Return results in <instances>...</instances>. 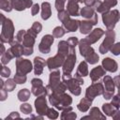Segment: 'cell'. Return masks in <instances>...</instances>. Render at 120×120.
Here are the masks:
<instances>
[{
    "label": "cell",
    "mask_w": 120,
    "mask_h": 120,
    "mask_svg": "<svg viewBox=\"0 0 120 120\" xmlns=\"http://www.w3.org/2000/svg\"><path fill=\"white\" fill-rule=\"evenodd\" d=\"M110 51L113 55H119L120 54V42H117L115 44L113 43L112 46L111 47Z\"/></svg>",
    "instance_id": "46"
},
{
    "label": "cell",
    "mask_w": 120,
    "mask_h": 120,
    "mask_svg": "<svg viewBox=\"0 0 120 120\" xmlns=\"http://www.w3.org/2000/svg\"><path fill=\"white\" fill-rule=\"evenodd\" d=\"M5 52H5V46H4L3 43H2V44H1V52H0V53H1V55H2V54L5 53Z\"/></svg>",
    "instance_id": "58"
},
{
    "label": "cell",
    "mask_w": 120,
    "mask_h": 120,
    "mask_svg": "<svg viewBox=\"0 0 120 120\" xmlns=\"http://www.w3.org/2000/svg\"><path fill=\"white\" fill-rule=\"evenodd\" d=\"M118 94L120 95V88H118Z\"/></svg>",
    "instance_id": "59"
},
{
    "label": "cell",
    "mask_w": 120,
    "mask_h": 120,
    "mask_svg": "<svg viewBox=\"0 0 120 120\" xmlns=\"http://www.w3.org/2000/svg\"><path fill=\"white\" fill-rule=\"evenodd\" d=\"M103 82L105 85V90L103 93V98L105 99H111L113 97L114 94V82H113V79L111 76H104L103 78Z\"/></svg>",
    "instance_id": "10"
},
{
    "label": "cell",
    "mask_w": 120,
    "mask_h": 120,
    "mask_svg": "<svg viewBox=\"0 0 120 120\" xmlns=\"http://www.w3.org/2000/svg\"><path fill=\"white\" fill-rule=\"evenodd\" d=\"M104 87L101 82H94L90 86L86 88L85 91V97L91 100H93L97 96L103 95L104 93Z\"/></svg>",
    "instance_id": "7"
},
{
    "label": "cell",
    "mask_w": 120,
    "mask_h": 120,
    "mask_svg": "<svg viewBox=\"0 0 120 120\" xmlns=\"http://www.w3.org/2000/svg\"><path fill=\"white\" fill-rule=\"evenodd\" d=\"M20 110L22 112L25 113V114H29L32 112V107L30 104L28 103H22L21 106H20Z\"/></svg>",
    "instance_id": "45"
},
{
    "label": "cell",
    "mask_w": 120,
    "mask_h": 120,
    "mask_svg": "<svg viewBox=\"0 0 120 120\" xmlns=\"http://www.w3.org/2000/svg\"><path fill=\"white\" fill-rule=\"evenodd\" d=\"M102 67L105 70H107L109 72H115L117 70L118 65L113 59L107 57V58H104L102 60Z\"/></svg>",
    "instance_id": "21"
},
{
    "label": "cell",
    "mask_w": 120,
    "mask_h": 120,
    "mask_svg": "<svg viewBox=\"0 0 120 120\" xmlns=\"http://www.w3.org/2000/svg\"><path fill=\"white\" fill-rule=\"evenodd\" d=\"M13 57H14V55H13V53L11 52L10 49H8V50L6 51V52L1 55V63H2L3 65H7Z\"/></svg>",
    "instance_id": "35"
},
{
    "label": "cell",
    "mask_w": 120,
    "mask_h": 120,
    "mask_svg": "<svg viewBox=\"0 0 120 120\" xmlns=\"http://www.w3.org/2000/svg\"><path fill=\"white\" fill-rule=\"evenodd\" d=\"M67 41L70 47H74V48L79 44V39L76 37H70Z\"/></svg>",
    "instance_id": "50"
},
{
    "label": "cell",
    "mask_w": 120,
    "mask_h": 120,
    "mask_svg": "<svg viewBox=\"0 0 120 120\" xmlns=\"http://www.w3.org/2000/svg\"><path fill=\"white\" fill-rule=\"evenodd\" d=\"M72 103V98L66 94V93H63L61 94L60 96V98H59V101H58V104L55 106V108L57 110H60V111H63L67 108H68Z\"/></svg>",
    "instance_id": "15"
},
{
    "label": "cell",
    "mask_w": 120,
    "mask_h": 120,
    "mask_svg": "<svg viewBox=\"0 0 120 120\" xmlns=\"http://www.w3.org/2000/svg\"><path fill=\"white\" fill-rule=\"evenodd\" d=\"M31 84H32V86L33 85H39V84H43V82H42V80H40L38 78H34L31 81Z\"/></svg>",
    "instance_id": "54"
},
{
    "label": "cell",
    "mask_w": 120,
    "mask_h": 120,
    "mask_svg": "<svg viewBox=\"0 0 120 120\" xmlns=\"http://www.w3.org/2000/svg\"><path fill=\"white\" fill-rule=\"evenodd\" d=\"M118 109L115 108L112 103H104L102 105V111L107 116H112V114L117 111Z\"/></svg>",
    "instance_id": "31"
},
{
    "label": "cell",
    "mask_w": 120,
    "mask_h": 120,
    "mask_svg": "<svg viewBox=\"0 0 120 120\" xmlns=\"http://www.w3.org/2000/svg\"><path fill=\"white\" fill-rule=\"evenodd\" d=\"M114 39H115L114 31L113 30H107L105 32V38L99 46V52L102 54H105L106 52H108L110 51L111 47L112 46V44L114 43Z\"/></svg>",
    "instance_id": "4"
},
{
    "label": "cell",
    "mask_w": 120,
    "mask_h": 120,
    "mask_svg": "<svg viewBox=\"0 0 120 120\" xmlns=\"http://www.w3.org/2000/svg\"><path fill=\"white\" fill-rule=\"evenodd\" d=\"M62 23H63V27L65 28L66 32H75L79 28L80 21L79 20H73V19L68 18V20H66Z\"/></svg>",
    "instance_id": "18"
},
{
    "label": "cell",
    "mask_w": 120,
    "mask_h": 120,
    "mask_svg": "<svg viewBox=\"0 0 120 120\" xmlns=\"http://www.w3.org/2000/svg\"><path fill=\"white\" fill-rule=\"evenodd\" d=\"M13 79H14V81L16 82V83H18V84H22V83H25V82H26V80H27V77H26L25 74H22V73L16 72Z\"/></svg>",
    "instance_id": "37"
},
{
    "label": "cell",
    "mask_w": 120,
    "mask_h": 120,
    "mask_svg": "<svg viewBox=\"0 0 120 120\" xmlns=\"http://www.w3.org/2000/svg\"><path fill=\"white\" fill-rule=\"evenodd\" d=\"M9 49H10L11 52L13 53L14 57H16V58H19L23 54V46L21 43H17L15 45H12Z\"/></svg>",
    "instance_id": "29"
},
{
    "label": "cell",
    "mask_w": 120,
    "mask_h": 120,
    "mask_svg": "<svg viewBox=\"0 0 120 120\" xmlns=\"http://www.w3.org/2000/svg\"><path fill=\"white\" fill-rule=\"evenodd\" d=\"M92 101H93V100H91V99L87 98L86 97H84L83 98H82V99H81V101H80V102H79V104L77 105L78 110H79V111H81V112H87V111L89 110V108H90L91 104H92Z\"/></svg>",
    "instance_id": "24"
},
{
    "label": "cell",
    "mask_w": 120,
    "mask_h": 120,
    "mask_svg": "<svg viewBox=\"0 0 120 120\" xmlns=\"http://www.w3.org/2000/svg\"><path fill=\"white\" fill-rule=\"evenodd\" d=\"M112 117L113 119H115V120H116V119H120V111H119V110H117V111L112 114Z\"/></svg>",
    "instance_id": "57"
},
{
    "label": "cell",
    "mask_w": 120,
    "mask_h": 120,
    "mask_svg": "<svg viewBox=\"0 0 120 120\" xmlns=\"http://www.w3.org/2000/svg\"><path fill=\"white\" fill-rule=\"evenodd\" d=\"M10 73H11V70L8 67H6L5 65L3 67H1V72H0V74H1V76L3 78H8L9 75H10Z\"/></svg>",
    "instance_id": "47"
},
{
    "label": "cell",
    "mask_w": 120,
    "mask_h": 120,
    "mask_svg": "<svg viewBox=\"0 0 120 120\" xmlns=\"http://www.w3.org/2000/svg\"><path fill=\"white\" fill-rule=\"evenodd\" d=\"M104 2L106 4H108L111 8H112V7H114V6L117 5V1L116 0H104Z\"/></svg>",
    "instance_id": "56"
},
{
    "label": "cell",
    "mask_w": 120,
    "mask_h": 120,
    "mask_svg": "<svg viewBox=\"0 0 120 120\" xmlns=\"http://www.w3.org/2000/svg\"><path fill=\"white\" fill-rule=\"evenodd\" d=\"M89 115H90L91 119H93V120H98V119L104 120V119H106L105 114H103L98 107H92V108L90 109Z\"/></svg>",
    "instance_id": "25"
},
{
    "label": "cell",
    "mask_w": 120,
    "mask_h": 120,
    "mask_svg": "<svg viewBox=\"0 0 120 120\" xmlns=\"http://www.w3.org/2000/svg\"><path fill=\"white\" fill-rule=\"evenodd\" d=\"M100 0H83V3L85 5V7H89V8H97L98 7V5L100 4Z\"/></svg>",
    "instance_id": "43"
},
{
    "label": "cell",
    "mask_w": 120,
    "mask_h": 120,
    "mask_svg": "<svg viewBox=\"0 0 120 120\" xmlns=\"http://www.w3.org/2000/svg\"><path fill=\"white\" fill-rule=\"evenodd\" d=\"M8 91L5 87H3V88L0 89V100H1V101L6 100V98H8Z\"/></svg>",
    "instance_id": "51"
},
{
    "label": "cell",
    "mask_w": 120,
    "mask_h": 120,
    "mask_svg": "<svg viewBox=\"0 0 120 120\" xmlns=\"http://www.w3.org/2000/svg\"><path fill=\"white\" fill-rule=\"evenodd\" d=\"M66 33V30L63 26H56L52 30V36L54 38H62Z\"/></svg>",
    "instance_id": "38"
},
{
    "label": "cell",
    "mask_w": 120,
    "mask_h": 120,
    "mask_svg": "<svg viewBox=\"0 0 120 120\" xmlns=\"http://www.w3.org/2000/svg\"><path fill=\"white\" fill-rule=\"evenodd\" d=\"M62 81L67 85V88L69 92L75 96H79L82 92L81 85L83 84L82 77L79 74H75L74 77L71 76V73H63L62 74Z\"/></svg>",
    "instance_id": "1"
},
{
    "label": "cell",
    "mask_w": 120,
    "mask_h": 120,
    "mask_svg": "<svg viewBox=\"0 0 120 120\" xmlns=\"http://www.w3.org/2000/svg\"><path fill=\"white\" fill-rule=\"evenodd\" d=\"M25 35H26V31H25V30H20V31L16 34V36L14 37V39L9 43L10 46L15 45V44H17V43H22V40H23V38H24V37H25Z\"/></svg>",
    "instance_id": "33"
},
{
    "label": "cell",
    "mask_w": 120,
    "mask_h": 120,
    "mask_svg": "<svg viewBox=\"0 0 120 120\" xmlns=\"http://www.w3.org/2000/svg\"><path fill=\"white\" fill-rule=\"evenodd\" d=\"M79 51H80V53L82 56H83L84 58L89 56L90 54H92L93 52H95V50L90 46L91 43L88 41V39L85 38H82L79 41Z\"/></svg>",
    "instance_id": "13"
},
{
    "label": "cell",
    "mask_w": 120,
    "mask_h": 120,
    "mask_svg": "<svg viewBox=\"0 0 120 120\" xmlns=\"http://www.w3.org/2000/svg\"><path fill=\"white\" fill-rule=\"evenodd\" d=\"M31 92L36 97H40V96H46L47 95L46 86H44L43 84L33 85L32 86V89H31Z\"/></svg>",
    "instance_id": "26"
},
{
    "label": "cell",
    "mask_w": 120,
    "mask_h": 120,
    "mask_svg": "<svg viewBox=\"0 0 120 120\" xmlns=\"http://www.w3.org/2000/svg\"><path fill=\"white\" fill-rule=\"evenodd\" d=\"M111 103H112L115 108L119 109V108H120V95L117 94V95L113 96V97L112 98V101H111Z\"/></svg>",
    "instance_id": "48"
},
{
    "label": "cell",
    "mask_w": 120,
    "mask_h": 120,
    "mask_svg": "<svg viewBox=\"0 0 120 120\" xmlns=\"http://www.w3.org/2000/svg\"><path fill=\"white\" fill-rule=\"evenodd\" d=\"M104 34H105V32H104V30H102L101 28H95V29H93V30L89 33V35H88V37H87L86 38L88 39V41H89L91 44H94V43H96Z\"/></svg>",
    "instance_id": "20"
},
{
    "label": "cell",
    "mask_w": 120,
    "mask_h": 120,
    "mask_svg": "<svg viewBox=\"0 0 120 120\" xmlns=\"http://www.w3.org/2000/svg\"><path fill=\"white\" fill-rule=\"evenodd\" d=\"M83 0H68L67 10L70 16H80L79 3H82Z\"/></svg>",
    "instance_id": "14"
},
{
    "label": "cell",
    "mask_w": 120,
    "mask_h": 120,
    "mask_svg": "<svg viewBox=\"0 0 120 120\" xmlns=\"http://www.w3.org/2000/svg\"><path fill=\"white\" fill-rule=\"evenodd\" d=\"M106 70L103 68L102 66H98L96 68H94L91 71H90V78H91V81L93 82L98 81L102 76H105L106 74Z\"/></svg>",
    "instance_id": "19"
},
{
    "label": "cell",
    "mask_w": 120,
    "mask_h": 120,
    "mask_svg": "<svg viewBox=\"0 0 120 120\" xmlns=\"http://www.w3.org/2000/svg\"><path fill=\"white\" fill-rule=\"evenodd\" d=\"M53 41H54V37L52 35L43 36L38 45L39 52L42 53H49L51 52V46L52 45Z\"/></svg>",
    "instance_id": "11"
},
{
    "label": "cell",
    "mask_w": 120,
    "mask_h": 120,
    "mask_svg": "<svg viewBox=\"0 0 120 120\" xmlns=\"http://www.w3.org/2000/svg\"><path fill=\"white\" fill-rule=\"evenodd\" d=\"M2 31L0 39L2 43H10L14 39V24L12 21L8 18H6L5 15L0 14Z\"/></svg>",
    "instance_id": "2"
},
{
    "label": "cell",
    "mask_w": 120,
    "mask_h": 120,
    "mask_svg": "<svg viewBox=\"0 0 120 120\" xmlns=\"http://www.w3.org/2000/svg\"><path fill=\"white\" fill-rule=\"evenodd\" d=\"M57 17H58V20H59L61 22H65L66 20H68V18H70V15H69V13L68 12V10L63 9V10H61V11L58 12Z\"/></svg>",
    "instance_id": "42"
},
{
    "label": "cell",
    "mask_w": 120,
    "mask_h": 120,
    "mask_svg": "<svg viewBox=\"0 0 120 120\" xmlns=\"http://www.w3.org/2000/svg\"><path fill=\"white\" fill-rule=\"evenodd\" d=\"M34 68L32 63L28 59H23L22 57L17 58L16 60V72L22 74H28Z\"/></svg>",
    "instance_id": "8"
},
{
    "label": "cell",
    "mask_w": 120,
    "mask_h": 120,
    "mask_svg": "<svg viewBox=\"0 0 120 120\" xmlns=\"http://www.w3.org/2000/svg\"><path fill=\"white\" fill-rule=\"evenodd\" d=\"M41 30H42V25H41V23L38 22H35L33 23V25L31 26V28L27 30V32L30 33L31 35H33L34 37H37V35H38V33H40Z\"/></svg>",
    "instance_id": "32"
},
{
    "label": "cell",
    "mask_w": 120,
    "mask_h": 120,
    "mask_svg": "<svg viewBox=\"0 0 120 120\" xmlns=\"http://www.w3.org/2000/svg\"><path fill=\"white\" fill-rule=\"evenodd\" d=\"M62 112H63L61 113V119H63V120H73V119H76V117H77V114L72 112L71 106L63 110Z\"/></svg>",
    "instance_id": "27"
},
{
    "label": "cell",
    "mask_w": 120,
    "mask_h": 120,
    "mask_svg": "<svg viewBox=\"0 0 120 120\" xmlns=\"http://www.w3.org/2000/svg\"><path fill=\"white\" fill-rule=\"evenodd\" d=\"M46 65H47V61H45L40 56H36L34 58V73H35V75L42 74L43 68Z\"/></svg>",
    "instance_id": "17"
},
{
    "label": "cell",
    "mask_w": 120,
    "mask_h": 120,
    "mask_svg": "<svg viewBox=\"0 0 120 120\" xmlns=\"http://www.w3.org/2000/svg\"><path fill=\"white\" fill-rule=\"evenodd\" d=\"M96 9H97V11H98V13L103 14V13H105V12L109 11V10L111 9V7H110L108 4H106V3L103 1V2H100V4L98 5V7Z\"/></svg>",
    "instance_id": "40"
},
{
    "label": "cell",
    "mask_w": 120,
    "mask_h": 120,
    "mask_svg": "<svg viewBox=\"0 0 120 120\" xmlns=\"http://www.w3.org/2000/svg\"><path fill=\"white\" fill-rule=\"evenodd\" d=\"M4 87L8 91V92H11L15 89L16 87V82L14 81V79H8L6 82H5V85Z\"/></svg>",
    "instance_id": "39"
},
{
    "label": "cell",
    "mask_w": 120,
    "mask_h": 120,
    "mask_svg": "<svg viewBox=\"0 0 120 120\" xmlns=\"http://www.w3.org/2000/svg\"><path fill=\"white\" fill-rule=\"evenodd\" d=\"M76 73L79 74L82 77H85V76L88 75L89 72H88V66H87V62L86 61H82L79 64Z\"/></svg>",
    "instance_id": "30"
},
{
    "label": "cell",
    "mask_w": 120,
    "mask_h": 120,
    "mask_svg": "<svg viewBox=\"0 0 120 120\" xmlns=\"http://www.w3.org/2000/svg\"><path fill=\"white\" fill-rule=\"evenodd\" d=\"M70 47V46H69ZM76 63V52L74 47H70V52L66 57V60L62 66L63 73H71Z\"/></svg>",
    "instance_id": "5"
},
{
    "label": "cell",
    "mask_w": 120,
    "mask_h": 120,
    "mask_svg": "<svg viewBox=\"0 0 120 120\" xmlns=\"http://www.w3.org/2000/svg\"><path fill=\"white\" fill-rule=\"evenodd\" d=\"M38 11H39V5L38 4H34L32 6V8H31V14H32V16L37 15L38 13Z\"/></svg>",
    "instance_id": "52"
},
{
    "label": "cell",
    "mask_w": 120,
    "mask_h": 120,
    "mask_svg": "<svg viewBox=\"0 0 120 120\" xmlns=\"http://www.w3.org/2000/svg\"><path fill=\"white\" fill-rule=\"evenodd\" d=\"M30 98V90H28L27 88H23L21 89L18 93V99L22 102L27 101Z\"/></svg>",
    "instance_id": "34"
},
{
    "label": "cell",
    "mask_w": 120,
    "mask_h": 120,
    "mask_svg": "<svg viewBox=\"0 0 120 120\" xmlns=\"http://www.w3.org/2000/svg\"><path fill=\"white\" fill-rule=\"evenodd\" d=\"M92 27H93V24L90 22L89 20H82V21H80L79 28H80L81 34H83V35L89 34V33L92 31Z\"/></svg>",
    "instance_id": "22"
},
{
    "label": "cell",
    "mask_w": 120,
    "mask_h": 120,
    "mask_svg": "<svg viewBox=\"0 0 120 120\" xmlns=\"http://www.w3.org/2000/svg\"><path fill=\"white\" fill-rule=\"evenodd\" d=\"M15 118H21V116H20V114H19V112H10V114L9 115H8L7 117H6V120H8V119H15Z\"/></svg>",
    "instance_id": "53"
},
{
    "label": "cell",
    "mask_w": 120,
    "mask_h": 120,
    "mask_svg": "<svg viewBox=\"0 0 120 120\" xmlns=\"http://www.w3.org/2000/svg\"><path fill=\"white\" fill-rule=\"evenodd\" d=\"M52 16L51 4L49 2H43L41 4V18L42 20H48Z\"/></svg>",
    "instance_id": "23"
},
{
    "label": "cell",
    "mask_w": 120,
    "mask_h": 120,
    "mask_svg": "<svg viewBox=\"0 0 120 120\" xmlns=\"http://www.w3.org/2000/svg\"><path fill=\"white\" fill-rule=\"evenodd\" d=\"M47 117L50 118V119H56L58 116H59V113L58 112L53 109V108H49L48 111H47V113H46Z\"/></svg>",
    "instance_id": "44"
},
{
    "label": "cell",
    "mask_w": 120,
    "mask_h": 120,
    "mask_svg": "<svg viewBox=\"0 0 120 120\" xmlns=\"http://www.w3.org/2000/svg\"><path fill=\"white\" fill-rule=\"evenodd\" d=\"M35 38L36 37H34L33 35H31L30 33H28L26 31V35L22 40V46H23V55H31L34 52V44H35Z\"/></svg>",
    "instance_id": "9"
},
{
    "label": "cell",
    "mask_w": 120,
    "mask_h": 120,
    "mask_svg": "<svg viewBox=\"0 0 120 120\" xmlns=\"http://www.w3.org/2000/svg\"><path fill=\"white\" fill-rule=\"evenodd\" d=\"M84 59H85V61H86L87 63H89L90 65H94V64H97V63L98 62V59H99V57H98V53H96V52H93L92 54H90L89 56L85 57Z\"/></svg>",
    "instance_id": "41"
},
{
    "label": "cell",
    "mask_w": 120,
    "mask_h": 120,
    "mask_svg": "<svg viewBox=\"0 0 120 120\" xmlns=\"http://www.w3.org/2000/svg\"><path fill=\"white\" fill-rule=\"evenodd\" d=\"M12 8L17 11H22L25 8H32L33 1L32 0H14L12 3Z\"/></svg>",
    "instance_id": "16"
},
{
    "label": "cell",
    "mask_w": 120,
    "mask_h": 120,
    "mask_svg": "<svg viewBox=\"0 0 120 120\" xmlns=\"http://www.w3.org/2000/svg\"><path fill=\"white\" fill-rule=\"evenodd\" d=\"M66 57H67L66 54L57 52L56 55H54L53 57L48 58L47 59V67H48L49 70L52 71V70H54L60 67H62L65 60H66Z\"/></svg>",
    "instance_id": "6"
},
{
    "label": "cell",
    "mask_w": 120,
    "mask_h": 120,
    "mask_svg": "<svg viewBox=\"0 0 120 120\" xmlns=\"http://www.w3.org/2000/svg\"><path fill=\"white\" fill-rule=\"evenodd\" d=\"M113 82H114V85H115L117 88H120V75L115 76V77L113 78Z\"/></svg>",
    "instance_id": "55"
},
{
    "label": "cell",
    "mask_w": 120,
    "mask_h": 120,
    "mask_svg": "<svg viewBox=\"0 0 120 120\" xmlns=\"http://www.w3.org/2000/svg\"><path fill=\"white\" fill-rule=\"evenodd\" d=\"M0 8L7 12H10L13 9L12 4L9 0H0Z\"/></svg>",
    "instance_id": "36"
},
{
    "label": "cell",
    "mask_w": 120,
    "mask_h": 120,
    "mask_svg": "<svg viewBox=\"0 0 120 120\" xmlns=\"http://www.w3.org/2000/svg\"><path fill=\"white\" fill-rule=\"evenodd\" d=\"M67 0H55V8L59 12L64 9L65 8V3Z\"/></svg>",
    "instance_id": "49"
},
{
    "label": "cell",
    "mask_w": 120,
    "mask_h": 120,
    "mask_svg": "<svg viewBox=\"0 0 120 120\" xmlns=\"http://www.w3.org/2000/svg\"><path fill=\"white\" fill-rule=\"evenodd\" d=\"M96 14L95 9L93 8H89V7H84L80 10V15L82 16L84 19L86 20H90L94 17V15Z\"/></svg>",
    "instance_id": "28"
},
{
    "label": "cell",
    "mask_w": 120,
    "mask_h": 120,
    "mask_svg": "<svg viewBox=\"0 0 120 120\" xmlns=\"http://www.w3.org/2000/svg\"><path fill=\"white\" fill-rule=\"evenodd\" d=\"M46 96H40L38 97L35 100V107H36V111L38 112V115H46L47 111L49 109L48 105H47V100H46Z\"/></svg>",
    "instance_id": "12"
},
{
    "label": "cell",
    "mask_w": 120,
    "mask_h": 120,
    "mask_svg": "<svg viewBox=\"0 0 120 120\" xmlns=\"http://www.w3.org/2000/svg\"><path fill=\"white\" fill-rule=\"evenodd\" d=\"M119 18H120V14L117 9L109 10L102 14V22L106 26L107 30H113Z\"/></svg>",
    "instance_id": "3"
}]
</instances>
